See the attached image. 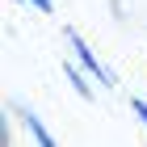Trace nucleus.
<instances>
[{"label": "nucleus", "instance_id": "f257e3e1", "mask_svg": "<svg viewBox=\"0 0 147 147\" xmlns=\"http://www.w3.org/2000/svg\"><path fill=\"white\" fill-rule=\"evenodd\" d=\"M63 38L71 42V51H76V59H80V67L88 71V76H97V80L105 84V88H113V76H109V71L101 67V59H97V51H88V42H84V38H80L76 30H71V25L63 30Z\"/></svg>", "mask_w": 147, "mask_h": 147}, {"label": "nucleus", "instance_id": "20e7f679", "mask_svg": "<svg viewBox=\"0 0 147 147\" xmlns=\"http://www.w3.org/2000/svg\"><path fill=\"white\" fill-rule=\"evenodd\" d=\"M130 109H135L139 118H143V126H147V101H139V97H135V101H130Z\"/></svg>", "mask_w": 147, "mask_h": 147}, {"label": "nucleus", "instance_id": "f03ea898", "mask_svg": "<svg viewBox=\"0 0 147 147\" xmlns=\"http://www.w3.org/2000/svg\"><path fill=\"white\" fill-rule=\"evenodd\" d=\"M25 126H30V135H34L42 147H51V143H55V139H51V130H46V126L38 122V113H30V109H25Z\"/></svg>", "mask_w": 147, "mask_h": 147}, {"label": "nucleus", "instance_id": "39448f33", "mask_svg": "<svg viewBox=\"0 0 147 147\" xmlns=\"http://www.w3.org/2000/svg\"><path fill=\"white\" fill-rule=\"evenodd\" d=\"M25 4H34L38 13H51V9H55V0H25Z\"/></svg>", "mask_w": 147, "mask_h": 147}, {"label": "nucleus", "instance_id": "7ed1b4c3", "mask_svg": "<svg viewBox=\"0 0 147 147\" xmlns=\"http://www.w3.org/2000/svg\"><path fill=\"white\" fill-rule=\"evenodd\" d=\"M63 71H67V80H71V84H76V92H80V97H92V88H88V84H84V71H80V67H71V63H67V67H63Z\"/></svg>", "mask_w": 147, "mask_h": 147}]
</instances>
